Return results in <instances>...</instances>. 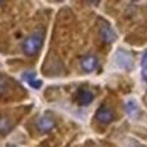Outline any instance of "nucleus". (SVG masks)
<instances>
[{
    "label": "nucleus",
    "mask_w": 147,
    "mask_h": 147,
    "mask_svg": "<svg viewBox=\"0 0 147 147\" xmlns=\"http://www.w3.org/2000/svg\"><path fill=\"white\" fill-rule=\"evenodd\" d=\"M41 45H42V38L38 33H34L32 36L25 38L24 44H23V51L27 56H34L37 55V52L40 51Z\"/></svg>",
    "instance_id": "obj_1"
},
{
    "label": "nucleus",
    "mask_w": 147,
    "mask_h": 147,
    "mask_svg": "<svg viewBox=\"0 0 147 147\" xmlns=\"http://www.w3.org/2000/svg\"><path fill=\"white\" fill-rule=\"evenodd\" d=\"M96 118L101 123H110L114 118V114L111 111V109L107 106H101L98 110H97Z\"/></svg>",
    "instance_id": "obj_2"
},
{
    "label": "nucleus",
    "mask_w": 147,
    "mask_h": 147,
    "mask_svg": "<svg viewBox=\"0 0 147 147\" xmlns=\"http://www.w3.org/2000/svg\"><path fill=\"white\" fill-rule=\"evenodd\" d=\"M81 66L85 72H93L98 66V60L94 56H86L81 61Z\"/></svg>",
    "instance_id": "obj_3"
},
{
    "label": "nucleus",
    "mask_w": 147,
    "mask_h": 147,
    "mask_svg": "<svg viewBox=\"0 0 147 147\" xmlns=\"http://www.w3.org/2000/svg\"><path fill=\"white\" fill-rule=\"evenodd\" d=\"M101 37H102V40L105 41L106 44H110V42H113L117 38V33L111 29V27L103 25V27L101 28Z\"/></svg>",
    "instance_id": "obj_4"
},
{
    "label": "nucleus",
    "mask_w": 147,
    "mask_h": 147,
    "mask_svg": "<svg viewBox=\"0 0 147 147\" xmlns=\"http://www.w3.org/2000/svg\"><path fill=\"white\" fill-rule=\"evenodd\" d=\"M93 98H94V96L90 90H80L78 94H77V101L82 106H88L93 101Z\"/></svg>",
    "instance_id": "obj_5"
},
{
    "label": "nucleus",
    "mask_w": 147,
    "mask_h": 147,
    "mask_svg": "<svg viewBox=\"0 0 147 147\" xmlns=\"http://www.w3.org/2000/svg\"><path fill=\"white\" fill-rule=\"evenodd\" d=\"M37 127L41 131H51L55 127V121L49 117H41L37 121Z\"/></svg>",
    "instance_id": "obj_6"
},
{
    "label": "nucleus",
    "mask_w": 147,
    "mask_h": 147,
    "mask_svg": "<svg viewBox=\"0 0 147 147\" xmlns=\"http://www.w3.org/2000/svg\"><path fill=\"white\" fill-rule=\"evenodd\" d=\"M126 110H127V114L131 117V118H137L139 115V107H138L137 102L134 99H129L126 102Z\"/></svg>",
    "instance_id": "obj_7"
},
{
    "label": "nucleus",
    "mask_w": 147,
    "mask_h": 147,
    "mask_svg": "<svg viewBox=\"0 0 147 147\" xmlns=\"http://www.w3.org/2000/svg\"><path fill=\"white\" fill-rule=\"evenodd\" d=\"M12 129V122L7 115H1L0 117V134H7L8 131Z\"/></svg>",
    "instance_id": "obj_8"
},
{
    "label": "nucleus",
    "mask_w": 147,
    "mask_h": 147,
    "mask_svg": "<svg viewBox=\"0 0 147 147\" xmlns=\"http://www.w3.org/2000/svg\"><path fill=\"white\" fill-rule=\"evenodd\" d=\"M7 92H8L7 80H5L4 76H0V97H4Z\"/></svg>",
    "instance_id": "obj_9"
},
{
    "label": "nucleus",
    "mask_w": 147,
    "mask_h": 147,
    "mask_svg": "<svg viewBox=\"0 0 147 147\" xmlns=\"http://www.w3.org/2000/svg\"><path fill=\"white\" fill-rule=\"evenodd\" d=\"M28 84H29V86H32L33 89H40L41 86H42V81L38 78H33L31 80V81H28Z\"/></svg>",
    "instance_id": "obj_10"
},
{
    "label": "nucleus",
    "mask_w": 147,
    "mask_h": 147,
    "mask_svg": "<svg viewBox=\"0 0 147 147\" xmlns=\"http://www.w3.org/2000/svg\"><path fill=\"white\" fill-rule=\"evenodd\" d=\"M23 78H24L27 82L33 80V78H36V77H34V72H25L24 74H23Z\"/></svg>",
    "instance_id": "obj_11"
},
{
    "label": "nucleus",
    "mask_w": 147,
    "mask_h": 147,
    "mask_svg": "<svg viewBox=\"0 0 147 147\" xmlns=\"http://www.w3.org/2000/svg\"><path fill=\"white\" fill-rule=\"evenodd\" d=\"M142 66H147V51H146V53L143 55V57H142Z\"/></svg>",
    "instance_id": "obj_12"
},
{
    "label": "nucleus",
    "mask_w": 147,
    "mask_h": 147,
    "mask_svg": "<svg viewBox=\"0 0 147 147\" xmlns=\"http://www.w3.org/2000/svg\"><path fill=\"white\" fill-rule=\"evenodd\" d=\"M142 77H143L144 81H147V66H144V68L142 69Z\"/></svg>",
    "instance_id": "obj_13"
},
{
    "label": "nucleus",
    "mask_w": 147,
    "mask_h": 147,
    "mask_svg": "<svg viewBox=\"0 0 147 147\" xmlns=\"http://www.w3.org/2000/svg\"><path fill=\"white\" fill-rule=\"evenodd\" d=\"M7 147H16V146H13V144H8Z\"/></svg>",
    "instance_id": "obj_14"
}]
</instances>
